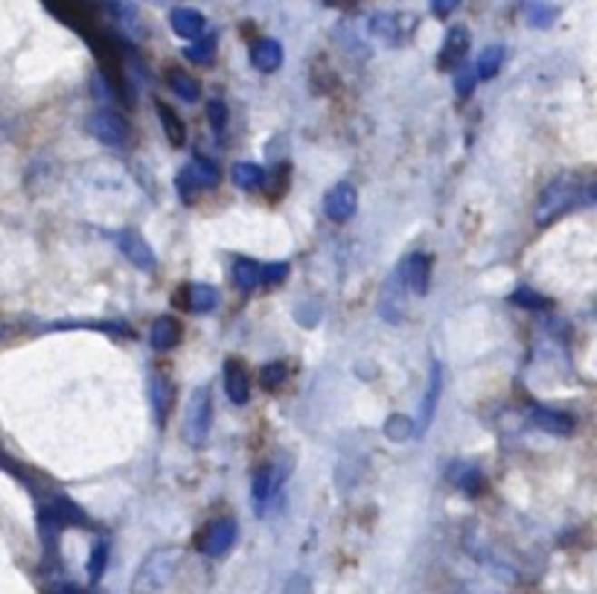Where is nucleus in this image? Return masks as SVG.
<instances>
[{"mask_svg":"<svg viewBox=\"0 0 597 594\" xmlns=\"http://www.w3.org/2000/svg\"><path fill=\"white\" fill-rule=\"evenodd\" d=\"M187 172H190V178L196 181V187L201 190V187H216L219 184V167L213 161H207V158H199V161H192L190 167H187Z\"/></svg>","mask_w":597,"mask_h":594,"instance_id":"23","label":"nucleus"},{"mask_svg":"<svg viewBox=\"0 0 597 594\" xmlns=\"http://www.w3.org/2000/svg\"><path fill=\"white\" fill-rule=\"evenodd\" d=\"M105 562H108V545H105V542H96V545H93V550H91V562H88V574H91L93 583L103 577V571H105Z\"/></svg>","mask_w":597,"mask_h":594,"instance_id":"32","label":"nucleus"},{"mask_svg":"<svg viewBox=\"0 0 597 594\" xmlns=\"http://www.w3.org/2000/svg\"><path fill=\"white\" fill-rule=\"evenodd\" d=\"M225 391L233 405H245L248 396H251V379L242 370L240 362H228L225 365Z\"/></svg>","mask_w":597,"mask_h":594,"instance_id":"12","label":"nucleus"},{"mask_svg":"<svg viewBox=\"0 0 597 594\" xmlns=\"http://www.w3.org/2000/svg\"><path fill=\"white\" fill-rule=\"evenodd\" d=\"M440 394H443V367L435 362L432 370H428V385H426V396H423V405H420V420L414 423V432H416V434H426V432H428V425H432L435 414H437Z\"/></svg>","mask_w":597,"mask_h":594,"instance_id":"8","label":"nucleus"},{"mask_svg":"<svg viewBox=\"0 0 597 594\" xmlns=\"http://www.w3.org/2000/svg\"><path fill=\"white\" fill-rule=\"evenodd\" d=\"M356 210H358V192H356L353 184H338V187H332V190L327 192L324 213H327L336 225L350 222V219L356 216Z\"/></svg>","mask_w":597,"mask_h":594,"instance_id":"7","label":"nucleus"},{"mask_svg":"<svg viewBox=\"0 0 597 594\" xmlns=\"http://www.w3.org/2000/svg\"><path fill=\"white\" fill-rule=\"evenodd\" d=\"M289 274V266L286 262H274V266H262V283H283Z\"/></svg>","mask_w":597,"mask_h":594,"instance_id":"37","label":"nucleus"},{"mask_svg":"<svg viewBox=\"0 0 597 594\" xmlns=\"http://www.w3.org/2000/svg\"><path fill=\"white\" fill-rule=\"evenodd\" d=\"M149 396H152V408L158 414V423H163L166 411L172 405V385L163 373H152L149 376Z\"/></svg>","mask_w":597,"mask_h":594,"instance_id":"17","label":"nucleus"},{"mask_svg":"<svg viewBox=\"0 0 597 594\" xmlns=\"http://www.w3.org/2000/svg\"><path fill=\"white\" fill-rule=\"evenodd\" d=\"M553 18H557V9H553V6L533 4L531 9H527V21H531L533 26H548Z\"/></svg>","mask_w":597,"mask_h":594,"instance_id":"35","label":"nucleus"},{"mask_svg":"<svg viewBox=\"0 0 597 594\" xmlns=\"http://www.w3.org/2000/svg\"><path fill=\"white\" fill-rule=\"evenodd\" d=\"M184 56L190 62H196V64H213V59H216V38L204 35L201 41H196V44L184 50Z\"/></svg>","mask_w":597,"mask_h":594,"instance_id":"28","label":"nucleus"},{"mask_svg":"<svg viewBox=\"0 0 597 594\" xmlns=\"http://www.w3.org/2000/svg\"><path fill=\"white\" fill-rule=\"evenodd\" d=\"M170 26H172V33H175V35H181V38H201V35H204L207 21H204L201 12L181 6V9H172Z\"/></svg>","mask_w":597,"mask_h":594,"instance_id":"13","label":"nucleus"},{"mask_svg":"<svg viewBox=\"0 0 597 594\" xmlns=\"http://www.w3.org/2000/svg\"><path fill=\"white\" fill-rule=\"evenodd\" d=\"M50 594H82V589H79V586H71V583H64V586H55Z\"/></svg>","mask_w":597,"mask_h":594,"instance_id":"40","label":"nucleus"},{"mask_svg":"<svg viewBox=\"0 0 597 594\" xmlns=\"http://www.w3.org/2000/svg\"><path fill=\"white\" fill-rule=\"evenodd\" d=\"M466 47H469V33L464 30V26H455V30H449L446 35V44H443L440 50V67H457L464 62L466 56Z\"/></svg>","mask_w":597,"mask_h":594,"instance_id":"16","label":"nucleus"},{"mask_svg":"<svg viewBox=\"0 0 597 594\" xmlns=\"http://www.w3.org/2000/svg\"><path fill=\"white\" fill-rule=\"evenodd\" d=\"M428 4H432V12H435V15L446 18L449 12L457 9V4H461V0H428Z\"/></svg>","mask_w":597,"mask_h":594,"instance_id":"38","label":"nucleus"},{"mask_svg":"<svg viewBox=\"0 0 597 594\" xmlns=\"http://www.w3.org/2000/svg\"><path fill=\"white\" fill-rule=\"evenodd\" d=\"M286 594H309V579L307 577H291L289 579V591Z\"/></svg>","mask_w":597,"mask_h":594,"instance_id":"39","label":"nucleus"},{"mask_svg":"<svg viewBox=\"0 0 597 594\" xmlns=\"http://www.w3.org/2000/svg\"><path fill=\"white\" fill-rule=\"evenodd\" d=\"M286 376H289V367H286L283 362H274V365L262 367L259 382H262V388H266V391H277V388H280V385L286 382Z\"/></svg>","mask_w":597,"mask_h":594,"instance_id":"30","label":"nucleus"},{"mask_svg":"<svg viewBox=\"0 0 597 594\" xmlns=\"http://www.w3.org/2000/svg\"><path fill=\"white\" fill-rule=\"evenodd\" d=\"M120 251L126 254V259H132V266L143 268V271H155V251L149 248V242L141 237L137 230H120L117 233Z\"/></svg>","mask_w":597,"mask_h":594,"instance_id":"9","label":"nucleus"},{"mask_svg":"<svg viewBox=\"0 0 597 594\" xmlns=\"http://www.w3.org/2000/svg\"><path fill=\"white\" fill-rule=\"evenodd\" d=\"M230 178H233V184H236V187H242V190H257L262 181H266V172H262V167H257V163L242 161V163H236V167L230 170Z\"/></svg>","mask_w":597,"mask_h":594,"instance_id":"22","label":"nucleus"},{"mask_svg":"<svg viewBox=\"0 0 597 594\" xmlns=\"http://www.w3.org/2000/svg\"><path fill=\"white\" fill-rule=\"evenodd\" d=\"M452 475H455L457 487H461L464 492H469V495H478L481 487H484V475H481L478 466H455Z\"/></svg>","mask_w":597,"mask_h":594,"instance_id":"27","label":"nucleus"},{"mask_svg":"<svg viewBox=\"0 0 597 594\" xmlns=\"http://www.w3.org/2000/svg\"><path fill=\"white\" fill-rule=\"evenodd\" d=\"M207 432H210V391L199 388V391H192L190 403H187L184 437H187L190 446H201L207 440Z\"/></svg>","mask_w":597,"mask_h":594,"instance_id":"3","label":"nucleus"},{"mask_svg":"<svg viewBox=\"0 0 597 594\" xmlns=\"http://www.w3.org/2000/svg\"><path fill=\"white\" fill-rule=\"evenodd\" d=\"M533 423L543 428L545 434H553V437H568L574 432V420L568 417V414H563V411H551V408H543V405H536L533 408Z\"/></svg>","mask_w":597,"mask_h":594,"instance_id":"11","label":"nucleus"},{"mask_svg":"<svg viewBox=\"0 0 597 594\" xmlns=\"http://www.w3.org/2000/svg\"><path fill=\"white\" fill-rule=\"evenodd\" d=\"M370 33L379 41H396L399 38V18L396 15H377L370 21Z\"/></svg>","mask_w":597,"mask_h":594,"instance_id":"29","label":"nucleus"},{"mask_svg":"<svg viewBox=\"0 0 597 594\" xmlns=\"http://www.w3.org/2000/svg\"><path fill=\"white\" fill-rule=\"evenodd\" d=\"M175 187H178V196L184 199V204H192V199H196V181L190 178V172L184 170L181 175H178V181H175Z\"/></svg>","mask_w":597,"mask_h":594,"instance_id":"36","label":"nucleus"},{"mask_svg":"<svg viewBox=\"0 0 597 594\" xmlns=\"http://www.w3.org/2000/svg\"><path fill=\"white\" fill-rule=\"evenodd\" d=\"M251 62H254L257 71H262V73H274L277 67L283 64V47H280V41H274V38H259L257 44H254V50H251Z\"/></svg>","mask_w":597,"mask_h":594,"instance_id":"14","label":"nucleus"},{"mask_svg":"<svg viewBox=\"0 0 597 594\" xmlns=\"http://www.w3.org/2000/svg\"><path fill=\"white\" fill-rule=\"evenodd\" d=\"M236 533H240V528H236L233 519H219L199 536V550L207 557H225L236 545Z\"/></svg>","mask_w":597,"mask_h":594,"instance_id":"4","label":"nucleus"},{"mask_svg":"<svg viewBox=\"0 0 597 594\" xmlns=\"http://www.w3.org/2000/svg\"><path fill=\"white\" fill-rule=\"evenodd\" d=\"M158 117H161V122H163V134H166V141H170L172 146H184V141H187V134H184V122L178 120V114L172 112V108L166 105V102H158Z\"/></svg>","mask_w":597,"mask_h":594,"instance_id":"21","label":"nucleus"},{"mask_svg":"<svg viewBox=\"0 0 597 594\" xmlns=\"http://www.w3.org/2000/svg\"><path fill=\"white\" fill-rule=\"evenodd\" d=\"M475 67H461V71H457V76H455V91H457V96H469L472 93V88H475Z\"/></svg>","mask_w":597,"mask_h":594,"instance_id":"34","label":"nucleus"},{"mask_svg":"<svg viewBox=\"0 0 597 594\" xmlns=\"http://www.w3.org/2000/svg\"><path fill=\"white\" fill-rule=\"evenodd\" d=\"M399 288H402V283H399V278L394 274L391 283L385 286L382 303H379V315L387 317V321H391V324H399V317H402V297H399Z\"/></svg>","mask_w":597,"mask_h":594,"instance_id":"20","label":"nucleus"},{"mask_svg":"<svg viewBox=\"0 0 597 594\" xmlns=\"http://www.w3.org/2000/svg\"><path fill=\"white\" fill-rule=\"evenodd\" d=\"M207 120H210V126H213V131H225V126H228V105L221 102V100H210L207 102Z\"/></svg>","mask_w":597,"mask_h":594,"instance_id":"33","label":"nucleus"},{"mask_svg":"<svg viewBox=\"0 0 597 594\" xmlns=\"http://www.w3.org/2000/svg\"><path fill=\"white\" fill-rule=\"evenodd\" d=\"M502 62H504V47H498V44L487 47L475 64V79H493L498 73V67H502Z\"/></svg>","mask_w":597,"mask_h":594,"instance_id":"25","label":"nucleus"},{"mask_svg":"<svg viewBox=\"0 0 597 594\" xmlns=\"http://www.w3.org/2000/svg\"><path fill=\"white\" fill-rule=\"evenodd\" d=\"M178 560H181V550L178 548H158L141 562L134 579H132V591L134 594H155L172 579Z\"/></svg>","mask_w":597,"mask_h":594,"instance_id":"1","label":"nucleus"},{"mask_svg":"<svg viewBox=\"0 0 597 594\" xmlns=\"http://www.w3.org/2000/svg\"><path fill=\"white\" fill-rule=\"evenodd\" d=\"M166 82H170V88L181 96L184 102H196L199 100V82L187 76L184 71H170L166 73Z\"/></svg>","mask_w":597,"mask_h":594,"instance_id":"24","label":"nucleus"},{"mask_svg":"<svg viewBox=\"0 0 597 594\" xmlns=\"http://www.w3.org/2000/svg\"><path fill=\"white\" fill-rule=\"evenodd\" d=\"M178 336H181V329H178V324L172 321V317H158L155 321V326H152V336H149V341H152V347L155 350H170V347H175L178 344Z\"/></svg>","mask_w":597,"mask_h":594,"instance_id":"19","label":"nucleus"},{"mask_svg":"<svg viewBox=\"0 0 597 594\" xmlns=\"http://www.w3.org/2000/svg\"><path fill=\"white\" fill-rule=\"evenodd\" d=\"M88 129L100 143L105 146H122L129 141V126L117 112H96L88 120Z\"/></svg>","mask_w":597,"mask_h":594,"instance_id":"6","label":"nucleus"},{"mask_svg":"<svg viewBox=\"0 0 597 594\" xmlns=\"http://www.w3.org/2000/svg\"><path fill=\"white\" fill-rule=\"evenodd\" d=\"M178 300H181L190 312H201V315H207V312H213V309H216L219 292H216L213 286H207V283H190V286L181 288V295H175V303H178Z\"/></svg>","mask_w":597,"mask_h":594,"instance_id":"10","label":"nucleus"},{"mask_svg":"<svg viewBox=\"0 0 597 594\" xmlns=\"http://www.w3.org/2000/svg\"><path fill=\"white\" fill-rule=\"evenodd\" d=\"M510 300L516 303V307H524V309H545L548 307V297H543L539 292H533V288H524V286L516 288Z\"/></svg>","mask_w":597,"mask_h":594,"instance_id":"31","label":"nucleus"},{"mask_svg":"<svg viewBox=\"0 0 597 594\" xmlns=\"http://www.w3.org/2000/svg\"><path fill=\"white\" fill-rule=\"evenodd\" d=\"M396 278L402 283V288L416 297H423L428 292V278H432V259L426 254H411L402 259V266L396 271Z\"/></svg>","mask_w":597,"mask_h":594,"instance_id":"5","label":"nucleus"},{"mask_svg":"<svg viewBox=\"0 0 597 594\" xmlns=\"http://www.w3.org/2000/svg\"><path fill=\"white\" fill-rule=\"evenodd\" d=\"M41 516H47L53 524H59V528H67V524H85V513H82L71 499H64V495H55Z\"/></svg>","mask_w":597,"mask_h":594,"instance_id":"15","label":"nucleus"},{"mask_svg":"<svg viewBox=\"0 0 597 594\" xmlns=\"http://www.w3.org/2000/svg\"><path fill=\"white\" fill-rule=\"evenodd\" d=\"M411 434H414V420L406 417V414H391L385 420V437L394 440V443H406Z\"/></svg>","mask_w":597,"mask_h":594,"instance_id":"26","label":"nucleus"},{"mask_svg":"<svg viewBox=\"0 0 597 594\" xmlns=\"http://www.w3.org/2000/svg\"><path fill=\"white\" fill-rule=\"evenodd\" d=\"M233 283L242 292H254V288L262 283V266L254 259H236L233 262Z\"/></svg>","mask_w":597,"mask_h":594,"instance_id":"18","label":"nucleus"},{"mask_svg":"<svg viewBox=\"0 0 597 594\" xmlns=\"http://www.w3.org/2000/svg\"><path fill=\"white\" fill-rule=\"evenodd\" d=\"M580 199V181L574 175H560L545 187V192L539 196L536 204V222L548 225L557 216H563L565 210H572L574 201Z\"/></svg>","mask_w":597,"mask_h":594,"instance_id":"2","label":"nucleus"}]
</instances>
